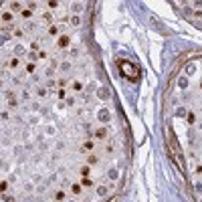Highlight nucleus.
<instances>
[{
	"label": "nucleus",
	"mask_w": 202,
	"mask_h": 202,
	"mask_svg": "<svg viewBox=\"0 0 202 202\" xmlns=\"http://www.w3.org/2000/svg\"><path fill=\"white\" fill-rule=\"evenodd\" d=\"M91 172H93V166H89V164H83V166L79 168L81 178H91Z\"/></svg>",
	"instance_id": "0eeeda50"
},
{
	"label": "nucleus",
	"mask_w": 202,
	"mask_h": 202,
	"mask_svg": "<svg viewBox=\"0 0 202 202\" xmlns=\"http://www.w3.org/2000/svg\"><path fill=\"white\" fill-rule=\"evenodd\" d=\"M111 188H113V184H103V186H99V188H97V194H99V196H105Z\"/></svg>",
	"instance_id": "f8f14e48"
},
{
	"label": "nucleus",
	"mask_w": 202,
	"mask_h": 202,
	"mask_svg": "<svg viewBox=\"0 0 202 202\" xmlns=\"http://www.w3.org/2000/svg\"><path fill=\"white\" fill-rule=\"evenodd\" d=\"M91 137H93V140H99V141H107V140H109V131H107V128H105V125L97 128L93 134H91Z\"/></svg>",
	"instance_id": "7ed1b4c3"
},
{
	"label": "nucleus",
	"mask_w": 202,
	"mask_h": 202,
	"mask_svg": "<svg viewBox=\"0 0 202 202\" xmlns=\"http://www.w3.org/2000/svg\"><path fill=\"white\" fill-rule=\"evenodd\" d=\"M99 121H105V123L109 121V111L107 109H99Z\"/></svg>",
	"instance_id": "dca6fc26"
},
{
	"label": "nucleus",
	"mask_w": 202,
	"mask_h": 202,
	"mask_svg": "<svg viewBox=\"0 0 202 202\" xmlns=\"http://www.w3.org/2000/svg\"><path fill=\"white\" fill-rule=\"evenodd\" d=\"M71 47V36L69 34H61L57 39V49H69Z\"/></svg>",
	"instance_id": "39448f33"
},
{
	"label": "nucleus",
	"mask_w": 202,
	"mask_h": 202,
	"mask_svg": "<svg viewBox=\"0 0 202 202\" xmlns=\"http://www.w3.org/2000/svg\"><path fill=\"white\" fill-rule=\"evenodd\" d=\"M99 97H101V99H107V97H109V91H107V89H105V91L101 89V91H99Z\"/></svg>",
	"instance_id": "2f4dec72"
},
{
	"label": "nucleus",
	"mask_w": 202,
	"mask_h": 202,
	"mask_svg": "<svg viewBox=\"0 0 202 202\" xmlns=\"http://www.w3.org/2000/svg\"><path fill=\"white\" fill-rule=\"evenodd\" d=\"M81 150H83V152H93L95 150V141L93 140H85L83 144H81Z\"/></svg>",
	"instance_id": "1a4fd4ad"
},
{
	"label": "nucleus",
	"mask_w": 202,
	"mask_h": 202,
	"mask_svg": "<svg viewBox=\"0 0 202 202\" xmlns=\"http://www.w3.org/2000/svg\"><path fill=\"white\" fill-rule=\"evenodd\" d=\"M40 18L45 20V22H49V27H51V24H55V22H53V14H51V12H45Z\"/></svg>",
	"instance_id": "6ab92c4d"
},
{
	"label": "nucleus",
	"mask_w": 202,
	"mask_h": 202,
	"mask_svg": "<svg viewBox=\"0 0 202 202\" xmlns=\"http://www.w3.org/2000/svg\"><path fill=\"white\" fill-rule=\"evenodd\" d=\"M81 10H83V4H81V2H75V4H71V12H81Z\"/></svg>",
	"instance_id": "4be33fe9"
},
{
	"label": "nucleus",
	"mask_w": 202,
	"mask_h": 202,
	"mask_svg": "<svg viewBox=\"0 0 202 202\" xmlns=\"http://www.w3.org/2000/svg\"><path fill=\"white\" fill-rule=\"evenodd\" d=\"M14 36H16V39H22V36H24V30H22V28H14Z\"/></svg>",
	"instance_id": "bb28decb"
},
{
	"label": "nucleus",
	"mask_w": 202,
	"mask_h": 202,
	"mask_svg": "<svg viewBox=\"0 0 202 202\" xmlns=\"http://www.w3.org/2000/svg\"><path fill=\"white\" fill-rule=\"evenodd\" d=\"M117 67L119 69H123V75L128 77V79H135L137 77V69L129 63V61H123V59H119L117 61Z\"/></svg>",
	"instance_id": "f03ea898"
},
{
	"label": "nucleus",
	"mask_w": 202,
	"mask_h": 202,
	"mask_svg": "<svg viewBox=\"0 0 202 202\" xmlns=\"http://www.w3.org/2000/svg\"><path fill=\"white\" fill-rule=\"evenodd\" d=\"M168 148H170V158L174 162L178 168H182V152H180V146L176 141V135L172 129H168Z\"/></svg>",
	"instance_id": "f257e3e1"
},
{
	"label": "nucleus",
	"mask_w": 202,
	"mask_h": 202,
	"mask_svg": "<svg viewBox=\"0 0 202 202\" xmlns=\"http://www.w3.org/2000/svg\"><path fill=\"white\" fill-rule=\"evenodd\" d=\"M30 16H33V10H28V8H24V10L20 12V18H22V20H28Z\"/></svg>",
	"instance_id": "aec40b11"
},
{
	"label": "nucleus",
	"mask_w": 202,
	"mask_h": 202,
	"mask_svg": "<svg viewBox=\"0 0 202 202\" xmlns=\"http://www.w3.org/2000/svg\"><path fill=\"white\" fill-rule=\"evenodd\" d=\"M188 12H192L196 18H202V10H188Z\"/></svg>",
	"instance_id": "473e14b6"
},
{
	"label": "nucleus",
	"mask_w": 202,
	"mask_h": 202,
	"mask_svg": "<svg viewBox=\"0 0 202 202\" xmlns=\"http://www.w3.org/2000/svg\"><path fill=\"white\" fill-rule=\"evenodd\" d=\"M81 186H83V188H93L95 186L93 178H81Z\"/></svg>",
	"instance_id": "ddd939ff"
},
{
	"label": "nucleus",
	"mask_w": 202,
	"mask_h": 202,
	"mask_svg": "<svg viewBox=\"0 0 202 202\" xmlns=\"http://www.w3.org/2000/svg\"><path fill=\"white\" fill-rule=\"evenodd\" d=\"M200 89H202V81H200Z\"/></svg>",
	"instance_id": "ea45409f"
},
{
	"label": "nucleus",
	"mask_w": 202,
	"mask_h": 202,
	"mask_svg": "<svg viewBox=\"0 0 202 202\" xmlns=\"http://www.w3.org/2000/svg\"><path fill=\"white\" fill-rule=\"evenodd\" d=\"M36 95H39V97H47V89L39 87V89H36Z\"/></svg>",
	"instance_id": "c85d7f7f"
},
{
	"label": "nucleus",
	"mask_w": 202,
	"mask_h": 202,
	"mask_svg": "<svg viewBox=\"0 0 202 202\" xmlns=\"http://www.w3.org/2000/svg\"><path fill=\"white\" fill-rule=\"evenodd\" d=\"M194 172H196V176H202V164H200V166H196Z\"/></svg>",
	"instance_id": "c9c22d12"
},
{
	"label": "nucleus",
	"mask_w": 202,
	"mask_h": 202,
	"mask_svg": "<svg viewBox=\"0 0 202 202\" xmlns=\"http://www.w3.org/2000/svg\"><path fill=\"white\" fill-rule=\"evenodd\" d=\"M85 164H89V166L99 164V156H97V154H87V158H85Z\"/></svg>",
	"instance_id": "9b49d317"
},
{
	"label": "nucleus",
	"mask_w": 202,
	"mask_h": 202,
	"mask_svg": "<svg viewBox=\"0 0 202 202\" xmlns=\"http://www.w3.org/2000/svg\"><path fill=\"white\" fill-rule=\"evenodd\" d=\"M178 85H180V89H186V87H188V79H186V77H182V79L178 81Z\"/></svg>",
	"instance_id": "393cba45"
},
{
	"label": "nucleus",
	"mask_w": 202,
	"mask_h": 202,
	"mask_svg": "<svg viewBox=\"0 0 202 202\" xmlns=\"http://www.w3.org/2000/svg\"><path fill=\"white\" fill-rule=\"evenodd\" d=\"M2 24L4 27H14V12H10L8 8L2 10Z\"/></svg>",
	"instance_id": "20e7f679"
},
{
	"label": "nucleus",
	"mask_w": 202,
	"mask_h": 202,
	"mask_svg": "<svg viewBox=\"0 0 202 202\" xmlns=\"http://www.w3.org/2000/svg\"><path fill=\"white\" fill-rule=\"evenodd\" d=\"M45 59H49V53L40 49V51H39V61H45Z\"/></svg>",
	"instance_id": "a878e982"
},
{
	"label": "nucleus",
	"mask_w": 202,
	"mask_h": 202,
	"mask_svg": "<svg viewBox=\"0 0 202 202\" xmlns=\"http://www.w3.org/2000/svg\"><path fill=\"white\" fill-rule=\"evenodd\" d=\"M67 202H75V200H67Z\"/></svg>",
	"instance_id": "a19ab883"
},
{
	"label": "nucleus",
	"mask_w": 202,
	"mask_h": 202,
	"mask_svg": "<svg viewBox=\"0 0 202 202\" xmlns=\"http://www.w3.org/2000/svg\"><path fill=\"white\" fill-rule=\"evenodd\" d=\"M49 34H51V36H57V39H59V36H61V27H59V24H57V22L49 27Z\"/></svg>",
	"instance_id": "9d476101"
},
{
	"label": "nucleus",
	"mask_w": 202,
	"mask_h": 202,
	"mask_svg": "<svg viewBox=\"0 0 202 202\" xmlns=\"http://www.w3.org/2000/svg\"><path fill=\"white\" fill-rule=\"evenodd\" d=\"M6 8L10 10V12H22L27 6H24L22 2H10V4H6Z\"/></svg>",
	"instance_id": "423d86ee"
},
{
	"label": "nucleus",
	"mask_w": 202,
	"mask_h": 202,
	"mask_svg": "<svg viewBox=\"0 0 202 202\" xmlns=\"http://www.w3.org/2000/svg\"><path fill=\"white\" fill-rule=\"evenodd\" d=\"M71 194H75V196H79L81 192H83V186H81V184H71Z\"/></svg>",
	"instance_id": "2eb2a0df"
},
{
	"label": "nucleus",
	"mask_w": 202,
	"mask_h": 202,
	"mask_svg": "<svg viewBox=\"0 0 202 202\" xmlns=\"http://www.w3.org/2000/svg\"><path fill=\"white\" fill-rule=\"evenodd\" d=\"M30 51H33V53H34V51L39 53V51H40V43H36V40H33V43H30Z\"/></svg>",
	"instance_id": "5701e85b"
},
{
	"label": "nucleus",
	"mask_w": 202,
	"mask_h": 202,
	"mask_svg": "<svg viewBox=\"0 0 202 202\" xmlns=\"http://www.w3.org/2000/svg\"><path fill=\"white\" fill-rule=\"evenodd\" d=\"M27 8H28V10H33V12H34V10L39 8V2H28V4H27Z\"/></svg>",
	"instance_id": "cd10ccee"
},
{
	"label": "nucleus",
	"mask_w": 202,
	"mask_h": 202,
	"mask_svg": "<svg viewBox=\"0 0 202 202\" xmlns=\"http://www.w3.org/2000/svg\"><path fill=\"white\" fill-rule=\"evenodd\" d=\"M69 24H71V27H79V24H81V18H79V14H73V16L69 18Z\"/></svg>",
	"instance_id": "f3484780"
},
{
	"label": "nucleus",
	"mask_w": 202,
	"mask_h": 202,
	"mask_svg": "<svg viewBox=\"0 0 202 202\" xmlns=\"http://www.w3.org/2000/svg\"><path fill=\"white\" fill-rule=\"evenodd\" d=\"M34 71H36V65H34V63H28L27 65V73H34Z\"/></svg>",
	"instance_id": "c756f323"
},
{
	"label": "nucleus",
	"mask_w": 202,
	"mask_h": 202,
	"mask_svg": "<svg viewBox=\"0 0 202 202\" xmlns=\"http://www.w3.org/2000/svg\"><path fill=\"white\" fill-rule=\"evenodd\" d=\"M61 6V2H55V0H51V2H47V8H49V12L51 10H57V8Z\"/></svg>",
	"instance_id": "412c9836"
},
{
	"label": "nucleus",
	"mask_w": 202,
	"mask_h": 202,
	"mask_svg": "<svg viewBox=\"0 0 202 202\" xmlns=\"http://www.w3.org/2000/svg\"><path fill=\"white\" fill-rule=\"evenodd\" d=\"M61 69H63V71H69V69H71V65H69V63H63V65H61Z\"/></svg>",
	"instance_id": "e433bc0d"
},
{
	"label": "nucleus",
	"mask_w": 202,
	"mask_h": 202,
	"mask_svg": "<svg viewBox=\"0 0 202 202\" xmlns=\"http://www.w3.org/2000/svg\"><path fill=\"white\" fill-rule=\"evenodd\" d=\"M57 97H59V99H67V89H59V91H57Z\"/></svg>",
	"instance_id": "b1692460"
},
{
	"label": "nucleus",
	"mask_w": 202,
	"mask_h": 202,
	"mask_svg": "<svg viewBox=\"0 0 202 202\" xmlns=\"http://www.w3.org/2000/svg\"><path fill=\"white\" fill-rule=\"evenodd\" d=\"M0 190H2V194H6V190H8V182H6V180H2V184H0Z\"/></svg>",
	"instance_id": "7c9ffc66"
},
{
	"label": "nucleus",
	"mask_w": 202,
	"mask_h": 202,
	"mask_svg": "<svg viewBox=\"0 0 202 202\" xmlns=\"http://www.w3.org/2000/svg\"><path fill=\"white\" fill-rule=\"evenodd\" d=\"M4 202H16V200H14V196H8V194H4Z\"/></svg>",
	"instance_id": "72a5a7b5"
},
{
	"label": "nucleus",
	"mask_w": 202,
	"mask_h": 202,
	"mask_svg": "<svg viewBox=\"0 0 202 202\" xmlns=\"http://www.w3.org/2000/svg\"><path fill=\"white\" fill-rule=\"evenodd\" d=\"M53 200L55 202H67V192H65V190H55Z\"/></svg>",
	"instance_id": "6e6552de"
},
{
	"label": "nucleus",
	"mask_w": 202,
	"mask_h": 202,
	"mask_svg": "<svg viewBox=\"0 0 202 202\" xmlns=\"http://www.w3.org/2000/svg\"><path fill=\"white\" fill-rule=\"evenodd\" d=\"M71 89L79 93V91H83V83H81V81H73V83H71Z\"/></svg>",
	"instance_id": "a211bd4d"
},
{
	"label": "nucleus",
	"mask_w": 202,
	"mask_h": 202,
	"mask_svg": "<svg viewBox=\"0 0 202 202\" xmlns=\"http://www.w3.org/2000/svg\"><path fill=\"white\" fill-rule=\"evenodd\" d=\"M194 119H196L194 113H188V123H194Z\"/></svg>",
	"instance_id": "4c0bfd02"
},
{
	"label": "nucleus",
	"mask_w": 202,
	"mask_h": 202,
	"mask_svg": "<svg viewBox=\"0 0 202 202\" xmlns=\"http://www.w3.org/2000/svg\"><path fill=\"white\" fill-rule=\"evenodd\" d=\"M65 103H67V105H75V97H67Z\"/></svg>",
	"instance_id": "f704fd0d"
},
{
	"label": "nucleus",
	"mask_w": 202,
	"mask_h": 202,
	"mask_svg": "<svg viewBox=\"0 0 202 202\" xmlns=\"http://www.w3.org/2000/svg\"><path fill=\"white\" fill-rule=\"evenodd\" d=\"M6 67H8V69H18V67H20V59H18V57H12V59L8 61Z\"/></svg>",
	"instance_id": "4468645a"
},
{
	"label": "nucleus",
	"mask_w": 202,
	"mask_h": 202,
	"mask_svg": "<svg viewBox=\"0 0 202 202\" xmlns=\"http://www.w3.org/2000/svg\"><path fill=\"white\" fill-rule=\"evenodd\" d=\"M196 190H198V192H202V184H200V182L196 184Z\"/></svg>",
	"instance_id": "58836bf2"
}]
</instances>
